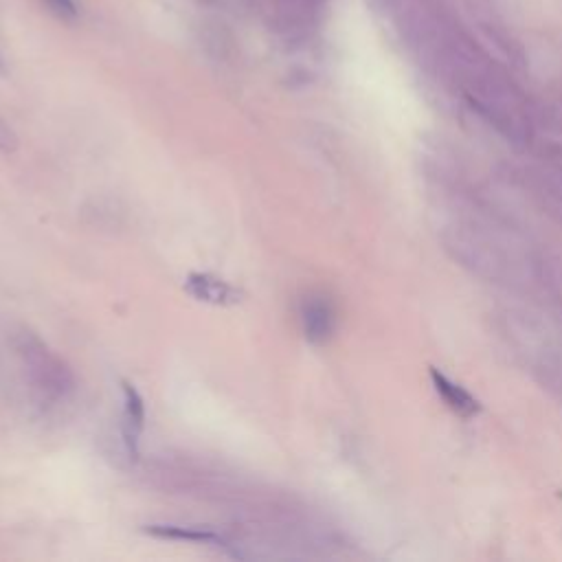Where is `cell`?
I'll return each instance as SVG.
<instances>
[{
    "label": "cell",
    "mask_w": 562,
    "mask_h": 562,
    "mask_svg": "<svg viewBox=\"0 0 562 562\" xmlns=\"http://www.w3.org/2000/svg\"><path fill=\"white\" fill-rule=\"evenodd\" d=\"M14 350L25 372L31 396L40 407H60L75 393V376L71 367L55 354L38 334L20 330L14 336Z\"/></svg>",
    "instance_id": "obj_1"
},
{
    "label": "cell",
    "mask_w": 562,
    "mask_h": 562,
    "mask_svg": "<svg viewBox=\"0 0 562 562\" xmlns=\"http://www.w3.org/2000/svg\"><path fill=\"white\" fill-rule=\"evenodd\" d=\"M121 398V442L126 448V455L137 459L145 431V402L132 382H121Z\"/></svg>",
    "instance_id": "obj_2"
},
{
    "label": "cell",
    "mask_w": 562,
    "mask_h": 562,
    "mask_svg": "<svg viewBox=\"0 0 562 562\" xmlns=\"http://www.w3.org/2000/svg\"><path fill=\"white\" fill-rule=\"evenodd\" d=\"M185 290L194 299L218 308L235 306V303L242 301V292L238 288L209 273H191L185 281Z\"/></svg>",
    "instance_id": "obj_3"
},
{
    "label": "cell",
    "mask_w": 562,
    "mask_h": 562,
    "mask_svg": "<svg viewBox=\"0 0 562 562\" xmlns=\"http://www.w3.org/2000/svg\"><path fill=\"white\" fill-rule=\"evenodd\" d=\"M301 323L310 343H325L334 332V310L328 299L308 297L301 303Z\"/></svg>",
    "instance_id": "obj_4"
},
{
    "label": "cell",
    "mask_w": 562,
    "mask_h": 562,
    "mask_svg": "<svg viewBox=\"0 0 562 562\" xmlns=\"http://www.w3.org/2000/svg\"><path fill=\"white\" fill-rule=\"evenodd\" d=\"M145 532L154 538H167V541H187L198 545H216L227 547V541L213 530H202V527H189V525H148Z\"/></svg>",
    "instance_id": "obj_5"
},
{
    "label": "cell",
    "mask_w": 562,
    "mask_h": 562,
    "mask_svg": "<svg viewBox=\"0 0 562 562\" xmlns=\"http://www.w3.org/2000/svg\"><path fill=\"white\" fill-rule=\"evenodd\" d=\"M431 376H433V382H435L437 391L442 393V398L448 402V407H451L453 411L462 413V415H472V413H477V411H479L477 400L472 398L468 391H464L462 387L453 385V382L448 380L446 376H442V374L431 372Z\"/></svg>",
    "instance_id": "obj_6"
},
{
    "label": "cell",
    "mask_w": 562,
    "mask_h": 562,
    "mask_svg": "<svg viewBox=\"0 0 562 562\" xmlns=\"http://www.w3.org/2000/svg\"><path fill=\"white\" fill-rule=\"evenodd\" d=\"M44 5L49 7L51 14H55L58 18H64V20H71L77 16V7L73 0H42Z\"/></svg>",
    "instance_id": "obj_7"
},
{
    "label": "cell",
    "mask_w": 562,
    "mask_h": 562,
    "mask_svg": "<svg viewBox=\"0 0 562 562\" xmlns=\"http://www.w3.org/2000/svg\"><path fill=\"white\" fill-rule=\"evenodd\" d=\"M18 148V139L14 130L7 126V121L0 117V152H14Z\"/></svg>",
    "instance_id": "obj_8"
}]
</instances>
